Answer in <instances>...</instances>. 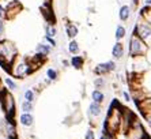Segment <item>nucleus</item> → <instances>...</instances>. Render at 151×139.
Wrapping results in <instances>:
<instances>
[{
    "mask_svg": "<svg viewBox=\"0 0 151 139\" xmlns=\"http://www.w3.org/2000/svg\"><path fill=\"white\" fill-rule=\"evenodd\" d=\"M17 60V48L12 42L0 40V64L6 70H10V66Z\"/></svg>",
    "mask_w": 151,
    "mask_h": 139,
    "instance_id": "nucleus-1",
    "label": "nucleus"
},
{
    "mask_svg": "<svg viewBox=\"0 0 151 139\" xmlns=\"http://www.w3.org/2000/svg\"><path fill=\"white\" fill-rule=\"evenodd\" d=\"M147 44L144 40H142L136 33L131 35L129 38V55L131 57H140V56H144L147 53Z\"/></svg>",
    "mask_w": 151,
    "mask_h": 139,
    "instance_id": "nucleus-2",
    "label": "nucleus"
},
{
    "mask_svg": "<svg viewBox=\"0 0 151 139\" xmlns=\"http://www.w3.org/2000/svg\"><path fill=\"white\" fill-rule=\"evenodd\" d=\"M121 117H123V111L120 108H112L109 116L106 119L105 127H104V132H109L113 134L120 128V124H121Z\"/></svg>",
    "mask_w": 151,
    "mask_h": 139,
    "instance_id": "nucleus-3",
    "label": "nucleus"
},
{
    "mask_svg": "<svg viewBox=\"0 0 151 139\" xmlns=\"http://www.w3.org/2000/svg\"><path fill=\"white\" fill-rule=\"evenodd\" d=\"M33 70H32V66L30 63L25 62V60H18V62H14L12 63V68H11V72L14 74L15 77L18 78H23L25 75L30 74Z\"/></svg>",
    "mask_w": 151,
    "mask_h": 139,
    "instance_id": "nucleus-4",
    "label": "nucleus"
},
{
    "mask_svg": "<svg viewBox=\"0 0 151 139\" xmlns=\"http://www.w3.org/2000/svg\"><path fill=\"white\" fill-rule=\"evenodd\" d=\"M135 33H136L142 40L147 42L148 40L151 38V25L146 21H142V22H137L135 25Z\"/></svg>",
    "mask_w": 151,
    "mask_h": 139,
    "instance_id": "nucleus-5",
    "label": "nucleus"
},
{
    "mask_svg": "<svg viewBox=\"0 0 151 139\" xmlns=\"http://www.w3.org/2000/svg\"><path fill=\"white\" fill-rule=\"evenodd\" d=\"M1 104H3V109L6 112L8 119L12 117L15 112V101L10 93H3V98H1Z\"/></svg>",
    "mask_w": 151,
    "mask_h": 139,
    "instance_id": "nucleus-6",
    "label": "nucleus"
},
{
    "mask_svg": "<svg viewBox=\"0 0 151 139\" xmlns=\"http://www.w3.org/2000/svg\"><path fill=\"white\" fill-rule=\"evenodd\" d=\"M116 70V63L114 62H106V63H101L95 67V74L98 75H104V74H108L110 71H114Z\"/></svg>",
    "mask_w": 151,
    "mask_h": 139,
    "instance_id": "nucleus-7",
    "label": "nucleus"
},
{
    "mask_svg": "<svg viewBox=\"0 0 151 139\" xmlns=\"http://www.w3.org/2000/svg\"><path fill=\"white\" fill-rule=\"evenodd\" d=\"M123 55H124V46H123V44H121V42L117 41L116 44L113 45V48H112V56L116 60H119V59H121V57H123Z\"/></svg>",
    "mask_w": 151,
    "mask_h": 139,
    "instance_id": "nucleus-8",
    "label": "nucleus"
},
{
    "mask_svg": "<svg viewBox=\"0 0 151 139\" xmlns=\"http://www.w3.org/2000/svg\"><path fill=\"white\" fill-rule=\"evenodd\" d=\"M88 113H90L91 116H94V117H98V116L102 113L101 104H99V102L93 101L91 104H90V106H88Z\"/></svg>",
    "mask_w": 151,
    "mask_h": 139,
    "instance_id": "nucleus-9",
    "label": "nucleus"
},
{
    "mask_svg": "<svg viewBox=\"0 0 151 139\" xmlns=\"http://www.w3.org/2000/svg\"><path fill=\"white\" fill-rule=\"evenodd\" d=\"M19 120H21V124L23 127H30L33 124V122H34V117L29 112H23L21 115V117H19Z\"/></svg>",
    "mask_w": 151,
    "mask_h": 139,
    "instance_id": "nucleus-10",
    "label": "nucleus"
},
{
    "mask_svg": "<svg viewBox=\"0 0 151 139\" xmlns=\"http://www.w3.org/2000/svg\"><path fill=\"white\" fill-rule=\"evenodd\" d=\"M129 17H131V7L129 6H121V8H120V11H119L120 21L127 22L129 19Z\"/></svg>",
    "mask_w": 151,
    "mask_h": 139,
    "instance_id": "nucleus-11",
    "label": "nucleus"
},
{
    "mask_svg": "<svg viewBox=\"0 0 151 139\" xmlns=\"http://www.w3.org/2000/svg\"><path fill=\"white\" fill-rule=\"evenodd\" d=\"M65 33H67V37L68 38H75L78 35V33H79V29H78L76 25L74 23H68L67 26H65Z\"/></svg>",
    "mask_w": 151,
    "mask_h": 139,
    "instance_id": "nucleus-12",
    "label": "nucleus"
},
{
    "mask_svg": "<svg viewBox=\"0 0 151 139\" xmlns=\"http://www.w3.org/2000/svg\"><path fill=\"white\" fill-rule=\"evenodd\" d=\"M35 52L42 56L49 55V53L52 52V45H49V44H38L37 48H35Z\"/></svg>",
    "mask_w": 151,
    "mask_h": 139,
    "instance_id": "nucleus-13",
    "label": "nucleus"
},
{
    "mask_svg": "<svg viewBox=\"0 0 151 139\" xmlns=\"http://www.w3.org/2000/svg\"><path fill=\"white\" fill-rule=\"evenodd\" d=\"M125 33H127V29L124 28L123 25H119L117 26V29H116V40L117 41H120V40H123L124 37H125Z\"/></svg>",
    "mask_w": 151,
    "mask_h": 139,
    "instance_id": "nucleus-14",
    "label": "nucleus"
},
{
    "mask_svg": "<svg viewBox=\"0 0 151 139\" xmlns=\"http://www.w3.org/2000/svg\"><path fill=\"white\" fill-rule=\"evenodd\" d=\"M91 98H93V101H95V102H99L101 104L102 101H104V98H105V96H104V93H102L101 90H94L91 93Z\"/></svg>",
    "mask_w": 151,
    "mask_h": 139,
    "instance_id": "nucleus-15",
    "label": "nucleus"
},
{
    "mask_svg": "<svg viewBox=\"0 0 151 139\" xmlns=\"http://www.w3.org/2000/svg\"><path fill=\"white\" fill-rule=\"evenodd\" d=\"M68 52L72 53V55H75V53L79 52V42H76L75 40H72V41L68 42Z\"/></svg>",
    "mask_w": 151,
    "mask_h": 139,
    "instance_id": "nucleus-16",
    "label": "nucleus"
},
{
    "mask_svg": "<svg viewBox=\"0 0 151 139\" xmlns=\"http://www.w3.org/2000/svg\"><path fill=\"white\" fill-rule=\"evenodd\" d=\"M142 17L144 18V21L151 25V6H147L142 10Z\"/></svg>",
    "mask_w": 151,
    "mask_h": 139,
    "instance_id": "nucleus-17",
    "label": "nucleus"
},
{
    "mask_svg": "<svg viewBox=\"0 0 151 139\" xmlns=\"http://www.w3.org/2000/svg\"><path fill=\"white\" fill-rule=\"evenodd\" d=\"M71 66L74 67V68H81L83 66V59H82L81 56H74L71 59Z\"/></svg>",
    "mask_w": 151,
    "mask_h": 139,
    "instance_id": "nucleus-18",
    "label": "nucleus"
},
{
    "mask_svg": "<svg viewBox=\"0 0 151 139\" xmlns=\"http://www.w3.org/2000/svg\"><path fill=\"white\" fill-rule=\"evenodd\" d=\"M10 120L11 119H8V122H7V132H8L10 139H12V138H15V125L12 124Z\"/></svg>",
    "mask_w": 151,
    "mask_h": 139,
    "instance_id": "nucleus-19",
    "label": "nucleus"
},
{
    "mask_svg": "<svg viewBox=\"0 0 151 139\" xmlns=\"http://www.w3.org/2000/svg\"><path fill=\"white\" fill-rule=\"evenodd\" d=\"M22 111L23 112H30L33 111V102H30V101H23V104H22Z\"/></svg>",
    "mask_w": 151,
    "mask_h": 139,
    "instance_id": "nucleus-20",
    "label": "nucleus"
},
{
    "mask_svg": "<svg viewBox=\"0 0 151 139\" xmlns=\"http://www.w3.org/2000/svg\"><path fill=\"white\" fill-rule=\"evenodd\" d=\"M45 30H46V35H49V37H55V35L57 34L56 28L49 26V25H45Z\"/></svg>",
    "mask_w": 151,
    "mask_h": 139,
    "instance_id": "nucleus-21",
    "label": "nucleus"
},
{
    "mask_svg": "<svg viewBox=\"0 0 151 139\" xmlns=\"http://www.w3.org/2000/svg\"><path fill=\"white\" fill-rule=\"evenodd\" d=\"M46 77L49 78V80H55L57 79V71L53 68H48L46 70Z\"/></svg>",
    "mask_w": 151,
    "mask_h": 139,
    "instance_id": "nucleus-22",
    "label": "nucleus"
},
{
    "mask_svg": "<svg viewBox=\"0 0 151 139\" xmlns=\"http://www.w3.org/2000/svg\"><path fill=\"white\" fill-rule=\"evenodd\" d=\"M34 98H35V94H34V91H33V90H26L25 91V100L26 101L33 102V101H34Z\"/></svg>",
    "mask_w": 151,
    "mask_h": 139,
    "instance_id": "nucleus-23",
    "label": "nucleus"
},
{
    "mask_svg": "<svg viewBox=\"0 0 151 139\" xmlns=\"http://www.w3.org/2000/svg\"><path fill=\"white\" fill-rule=\"evenodd\" d=\"M6 85L8 86L10 90H15V89H17V83H15L12 79H10V78H6Z\"/></svg>",
    "mask_w": 151,
    "mask_h": 139,
    "instance_id": "nucleus-24",
    "label": "nucleus"
},
{
    "mask_svg": "<svg viewBox=\"0 0 151 139\" xmlns=\"http://www.w3.org/2000/svg\"><path fill=\"white\" fill-rule=\"evenodd\" d=\"M94 83H95L97 87H102L104 85H105V79H104V78H98V79H95Z\"/></svg>",
    "mask_w": 151,
    "mask_h": 139,
    "instance_id": "nucleus-25",
    "label": "nucleus"
},
{
    "mask_svg": "<svg viewBox=\"0 0 151 139\" xmlns=\"http://www.w3.org/2000/svg\"><path fill=\"white\" fill-rule=\"evenodd\" d=\"M84 139H95L94 131H93V130H88V131L86 132V136H84Z\"/></svg>",
    "mask_w": 151,
    "mask_h": 139,
    "instance_id": "nucleus-26",
    "label": "nucleus"
},
{
    "mask_svg": "<svg viewBox=\"0 0 151 139\" xmlns=\"http://www.w3.org/2000/svg\"><path fill=\"white\" fill-rule=\"evenodd\" d=\"M45 40L48 42H49V45H52V46H56V41L53 40V37H49V35H45Z\"/></svg>",
    "mask_w": 151,
    "mask_h": 139,
    "instance_id": "nucleus-27",
    "label": "nucleus"
},
{
    "mask_svg": "<svg viewBox=\"0 0 151 139\" xmlns=\"http://www.w3.org/2000/svg\"><path fill=\"white\" fill-rule=\"evenodd\" d=\"M3 33H4V22L0 19V40L3 38Z\"/></svg>",
    "mask_w": 151,
    "mask_h": 139,
    "instance_id": "nucleus-28",
    "label": "nucleus"
},
{
    "mask_svg": "<svg viewBox=\"0 0 151 139\" xmlns=\"http://www.w3.org/2000/svg\"><path fill=\"white\" fill-rule=\"evenodd\" d=\"M7 15V12H6V10L3 8V6H0V19H3L4 17Z\"/></svg>",
    "mask_w": 151,
    "mask_h": 139,
    "instance_id": "nucleus-29",
    "label": "nucleus"
},
{
    "mask_svg": "<svg viewBox=\"0 0 151 139\" xmlns=\"http://www.w3.org/2000/svg\"><path fill=\"white\" fill-rule=\"evenodd\" d=\"M123 96H124V100H125V102H129V101H131L129 94L127 93V91H123Z\"/></svg>",
    "mask_w": 151,
    "mask_h": 139,
    "instance_id": "nucleus-30",
    "label": "nucleus"
},
{
    "mask_svg": "<svg viewBox=\"0 0 151 139\" xmlns=\"http://www.w3.org/2000/svg\"><path fill=\"white\" fill-rule=\"evenodd\" d=\"M146 4H147V6H151V0H146Z\"/></svg>",
    "mask_w": 151,
    "mask_h": 139,
    "instance_id": "nucleus-31",
    "label": "nucleus"
},
{
    "mask_svg": "<svg viewBox=\"0 0 151 139\" xmlns=\"http://www.w3.org/2000/svg\"><path fill=\"white\" fill-rule=\"evenodd\" d=\"M121 1H124V0H121Z\"/></svg>",
    "mask_w": 151,
    "mask_h": 139,
    "instance_id": "nucleus-32",
    "label": "nucleus"
}]
</instances>
